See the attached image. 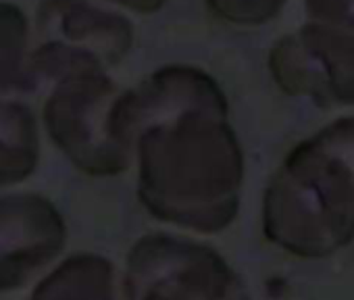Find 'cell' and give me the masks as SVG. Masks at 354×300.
Masks as SVG:
<instances>
[{
    "label": "cell",
    "instance_id": "277c9868",
    "mask_svg": "<svg viewBox=\"0 0 354 300\" xmlns=\"http://www.w3.org/2000/svg\"><path fill=\"white\" fill-rule=\"evenodd\" d=\"M123 296L144 298H230L238 279L230 265L209 246L177 234H144L138 238L121 273Z\"/></svg>",
    "mask_w": 354,
    "mask_h": 300
},
{
    "label": "cell",
    "instance_id": "6da1fadb",
    "mask_svg": "<svg viewBox=\"0 0 354 300\" xmlns=\"http://www.w3.org/2000/svg\"><path fill=\"white\" fill-rule=\"evenodd\" d=\"M111 131L138 169V198L184 232L225 229L240 203L242 153L217 82L194 65H165L119 92Z\"/></svg>",
    "mask_w": 354,
    "mask_h": 300
},
{
    "label": "cell",
    "instance_id": "30bf717a",
    "mask_svg": "<svg viewBox=\"0 0 354 300\" xmlns=\"http://www.w3.org/2000/svg\"><path fill=\"white\" fill-rule=\"evenodd\" d=\"M104 3L121 7L136 15H152V13L160 11L169 0H104Z\"/></svg>",
    "mask_w": 354,
    "mask_h": 300
},
{
    "label": "cell",
    "instance_id": "7a4b0ae2",
    "mask_svg": "<svg viewBox=\"0 0 354 300\" xmlns=\"http://www.w3.org/2000/svg\"><path fill=\"white\" fill-rule=\"evenodd\" d=\"M119 88L106 69H80L55 79L42 121L48 138L82 174L113 178L131 159L111 131V111Z\"/></svg>",
    "mask_w": 354,
    "mask_h": 300
},
{
    "label": "cell",
    "instance_id": "5b68a950",
    "mask_svg": "<svg viewBox=\"0 0 354 300\" xmlns=\"http://www.w3.org/2000/svg\"><path fill=\"white\" fill-rule=\"evenodd\" d=\"M65 244V219L46 196H0V292L34 283L55 265Z\"/></svg>",
    "mask_w": 354,
    "mask_h": 300
},
{
    "label": "cell",
    "instance_id": "ba28073f",
    "mask_svg": "<svg viewBox=\"0 0 354 300\" xmlns=\"http://www.w3.org/2000/svg\"><path fill=\"white\" fill-rule=\"evenodd\" d=\"M28 42L26 15L13 5H0V96L36 86L28 65Z\"/></svg>",
    "mask_w": 354,
    "mask_h": 300
},
{
    "label": "cell",
    "instance_id": "3957f363",
    "mask_svg": "<svg viewBox=\"0 0 354 300\" xmlns=\"http://www.w3.org/2000/svg\"><path fill=\"white\" fill-rule=\"evenodd\" d=\"M133 44L127 19L90 0H44L36 15L28 65L34 77H61L80 69H109Z\"/></svg>",
    "mask_w": 354,
    "mask_h": 300
},
{
    "label": "cell",
    "instance_id": "9c48e42d",
    "mask_svg": "<svg viewBox=\"0 0 354 300\" xmlns=\"http://www.w3.org/2000/svg\"><path fill=\"white\" fill-rule=\"evenodd\" d=\"M207 5L219 19L250 26L271 19L281 0H207Z\"/></svg>",
    "mask_w": 354,
    "mask_h": 300
},
{
    "label": "cell",
    "instance_id": "8992f818",
    "mask_svg": "<svg viewBox=\"0 0 354 300\" xmlns=\"http://www.w3.org/2000/svg\"><path fill=\"white\" fill-rule=\"evenodd\" d=\"M40 159L38 123L30 106L0 98V188L30 178Z\"/></svg>",
    "mask_w": 354,
    "mask_h": 300
},
{
    "label": "cell",
    "instance_id": "52a82bcc",
    "mask_svg": "<svg viewBox=\"0 0 354 300\" xmlns=\"http://www.w3.org/2000/svg\"><path fill=\"white\" fill-rule=\"evenodd\" d=\"M117 271L98 254H73L50 269L32 290L34 298H115Z\"/></svg>",
    "mask_w": 354,
    "mask_h": 300
}]
</instances>
